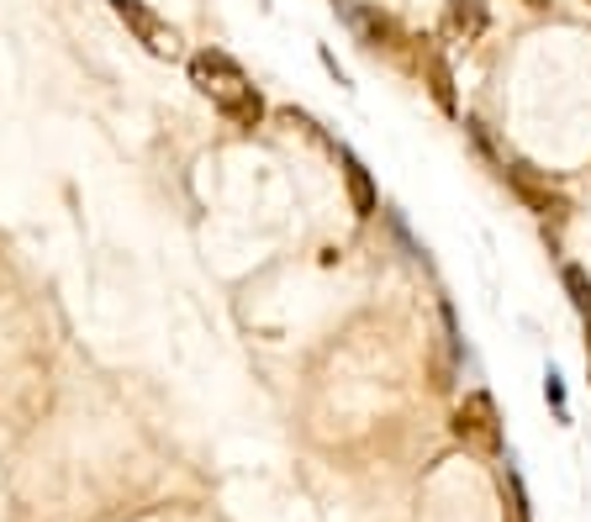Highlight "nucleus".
Returning <instances> with one entry per match:
<instances>
[{
    "label": "nucleus",
    "instance_id": "4",
    "mask_svg": "<svg viewBox=\"0 0 591 522\" xmlns=\"http://www.w3.org/2000/svg\"><path fill=\"white\" fill-rule=\"evenodd\" d=\"M454 433L470 443H486V449H496L502 443V433H496V406H491L486 391H475V396H465V406L454 412Z\"/></svg>",
    "mask_w": 591,
    "mask_h": 522
},
{
    "label": "nucleus",
    "instance_id": "3",
    "mask_svg": "<svg viewBox=\"0 0 591 522\" xmlns=\"http://www.w3.org/2000/svg\"><path fill=\"white\" fill-rule=\"evenodd\" d=\"M502 180L512 185V196H518V201L529 206L533 217H544L550 227H560V221L571 217V206H565V196H560V190H550V185L539 180V175H533L529 164H512V169H502Z\"/></svg>",
    "mask_w": 591,
    "mask_h": 522
},
{
    "label": "nucleus",
    "instance_id": "8",
    "mask_svg": "<svg viewBox=\"0 0 591 522\" xmlns=\"http://www.w3.org/2000/svg\"><path fill=\"white\" fill-rule=\"evenodd\" d=\"M433 96H439V106L444 111H454V90H449V69L439 59H433Z\"/></svg>",
    "mask_w": 591,
    "mask_h": 522
},
{
    "label": "nucleus",
    "instance_id": "2",
    "mask_svg": "<svg viewBox=\"0 0 591 522\" xmlns=\"http://www.w3.org/2000/svg\"><path fill=\"white\" fill-rule=\"evenodd\" d=\"M111 11H117V21L144 42L154 59H180V32H175L154 6H144V0H111Z\"/></svg>",
    "mask_w": 591,
    "mask_h": 522
},
{
    "label": "nucleus",
    "instance_id": "5",
    "mask_svg": "<svg viewBox=\"0 0 591 522\" xmlns=\"http://www.w3.org/2000/svg\"><path fill=\"white\" fill-rule=\"evenodd\" d=\"M449 32L460 42H475L486 32V0H449Z\"/></svg>",
    "mask_w": 591,
    "mask_h": 522
},
{
    "label": "nucleus",
    "instance_id": "6",
    "mask_svg": "<svg viewBox=\"0 0 591 522\" xmlns=\"http://www.w3.org/2000/svg\"><path fill=\"white\" fill-rule=\"evenodd\" d=\"M344 180H348V201H354V217H375V185H370V169L354 154H344Z\"/></svg>",
    "mask_w": 591,
    "mask_h": 522
},
{
    "label": "nucleus",
    "instance_id": "1",
    "mask_svg": "<svg viewBox=\"0 0 591 522\" xmlns=\"http://www.w3.org/2000/svg\"><path fill=\"white\" fill-rule=\"evenodd\" d=\"M190 85H196L233 127H259V121H265V96L254 90V80L244 75V63L233 59V53H223V48H201V53L190 59Z\"/></svg>",
    "mask_w": 591,
    "mask_h": 522
},
{
    "label": "nucleus",
    "instance_id": "10",
    "mask_svg": "<svg viewBox=\"0 0 591 522\" xmlns=\"http://www.w3.org/2000/svg\"><path fill=\"white\" fill-rule=\"evenodd\" d=\"M529 6H533V11H544V6H550V0H529Z\"/></svg>",
    "mask_w": 591,
    "mask_h": 522
},
{
    "label": "nucleus",
    "instance_id": "9",
    "mask_svg": "<svg viewBox=\"0 0 591 522\" xmlns=\"http://www.w3.org/2000/svg\"><path fill=\"white\" fill-rule=\"evenodd\" d=\"M544 396H550V402L560 406V417H565V391H560V381H554V375H550V381H544Z\"/></svg>",
    "mask_w": 591,
    "mask_h": 522
},
{
    "label": "nucleus",
    "instance_id": "7",
    "mask_svg": "<svg viewBox=\"0 0 591 522\" xmlns=\"http://www.w3.org/2000/svg\"><path fill=\"white\" fill-rule=\"evenodd\" d=\"M565 285H571V302H575V306H581V312H587V317H591V280H587V275H581V269H575V264H571V269H565Z\"/></svg>",
    "mask_w": 591,
    "mask_h": 522
}]
</instances>
